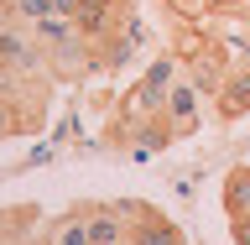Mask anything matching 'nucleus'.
I'll use <instances>...</instances> for the list:
<instances>
[{"label": "nucleus", "instance_id": "11", "mask_svg": "<svg viewBox=\"0 0 250 245\" xmlns=\"http://www.w3.org/2000/svg\"><path fill=\"white\" fill-rule=\"evenodd\" d=\"M229 240H234V245H250V214L229 219Z\"/></svg>", "mask_w": 250, "mask_h": 245}, {"label": "nucleus", "instance_id": "13", "mask_svg": "<svg viewBox=\"0 0 250 245\" xmlns=\"http://www.w3.org/2000/svg\"><path fill=\"white\" fill-rule=\"evenodd\" d=\"M52 5H58V16H78V5H83V0H52Z\"/></svg>", "mask_w": 250, "mask_h": 245}, {"label": "nucleus", "instance_id": "16", "mask_svg": "<svg viewBox=\"0 0 250 245\" xmlns=\"http://www.w3.org/2000/svg\"><path fill=\"white\" fill-rule=\"evenodd\" d=\"M125 245H130V240H125Z\"/></svg>", "mask_w": 250, "mask_h": 245}, {"label": "nucleus", "instance_id": "1", "mask_svg": "<svg viewBox=\"0 0 250 245\" xmlns=\"http://www.w3.org/2000/svg\"><path fill=\"white\" fill-rule=\"evenodd\" d=\"M0 73L11 78H47L52 73V58H47V47L37 42V31L31 26H0Z\"/></svg>", "mask_w": 250, "mask_h": 245}, {"label": "nucleus", "instance_id": "9", "mask_svg": "<svg viewBox=\"0 0 250 245\" xmlns=\"http://www.w3.org/2000/svg\"><path fill=\"white\" fill-rule=\"evenodd\" d=\"M0 11L11 16V21H21V26H37L47 16H58V5L52 0H0Z\"/></svg>", "mask_w": 250, "mask_h": 245}, {"label": "nucleus", "instance_id": "2", "mask_svg": "<svg viewBox=\"0 0 250 245\" xmlns=\"http://www.w3.org/2000/svg\"><path fill=\"white\" fill-rule=\"evenodd\" d=\"M177 84V58H156L146 73L136 78V89L125 99V110L136 115V120H162V110H167V94Z\"/></svg>", "mask_w": 250, "mask_h": 245}, {"label": "nucleus", "instance_id": "14", "mask_svg": "<svg viewBox=\"0 0 250 245\" xmlns=\"http://www.w3.org/2000/svg\"><path fill=\"white\" fill-rule=\"evenodd\" d=\"M229 47H240V63H250V37L245 42H229Z\"/></svg>", "mask_w": 250, "mask_h": 245}, {"label": "nucleus", "instance_id": "5", "mask_svg": "<svg viewBox=\"0 0 250 245\" xmlns=\"http://www.w3.org/2000/svg\"><path fill=\"white\" fill-rule=\"evenodd\" d=\"M130 245H188V235L177 230V219H167L162 209L130 219Z\"/></svg>", "mask_w": 250, "mask_h": 245}, {"label": "nucleus", "instance_id": "7", "mask_svg": "<svg viewBox=\"0 0 250 245\" xmlns=\"http://www.w3.org/2000/svg\"><path fill=\"white\" fill-rule=\"evenodd\" d=\"M219 209L229 219L250 214V162H240V167L224 172V183H219Z\"/></svg>", "mask_w": 250, "mask_h": 245}, {"label": "nucleus", "instance_id": "6", "mask_svg": "<svg viewBox=\"0 0 250 245\" xmlns=\"http://www.w3.org/2000/svg\"><path fill=\"white\" fill-rule=\"evenodd\" d=\"M83 214H89V240L94 245H125L130 240V224L109 203H83Z\"/></svg>", "mask_w": 250, "mask_h": 245}, {"label": "nucleus", "instance_id": "3", "mask_svg": "<svg viewBox=\"0 0 250 245\" xmlns=\"http://www.w3.org/2000/svg\"><path fill=\"white\" fill-rule=\"evenodd\" d=\"M214 110H219V120H229V125L250 115V63H234L224 73V84L214 94Z\"/></svg>", "mask_w": 250, "mask_h": 245}, {"label": "nucleus", "instance_id": "15", "mask_svg": "<svg viewBox=\"0 0 250 245\" xmlns=\"http://www.w3.org/2000/svg\"><path fill=\"white\" fill-rule=\"evenodd\" d=\"M11 214H16V209H0V235L11 230Z\"/></svg>", "mask_w": 250, "mask_h": 245}, {"label": "nucleus", "instance_id": "4", "mask_svg": "<svg viewBox=\"0 0 250 245\" xmlns=\"http://www.w3.org/2000/svg\"><path fill=\"white\" fill-rule=\"evenodd\" d=\"M162 120L172 125V136H193V131H198V84H193V78H177V84H172Z\"/></svg>", "mask_w": 250, "mask_h": 245}, {"label": "nucleus", "instance_id": "8", "mask_svg": "<svg viewBox=\"0 0 250 245\" xmlns=\"http://www.w3.org/2000/svg\"><path fill=\"white\" fill-rule=\"evenodd\" d=\"M42 245H94L89 240V214H83V203L68 209L62 219H52V224L42 230Z\"/></svg>", "mask_w": 250, "mask_h": 245}, {"label": "nucleus", "instance_id": "12", "mask_svg": "<svg viewBox=\"0 0 250 245\" xmlns=\"http://www.w3.org/2000/svg\"><path fill=\"white\" fill-rule=\"evenodd\" d=\"M162 5H172L177 16H203V0H162Z\"/></svg>", "mask_w": 250, "mask_h": 245}, {"label": "nucleus", "instance_id": "10", "mask_svg": "<svg viewBox=\"0 0 250 245\" xmlns=\"http://www.w3.org/2000/svg\"><path fill=\"white\" fill-rule=\"evenodd\" d=\"M203 16H250V0H203Z\"/></svg>", "mask_w": 250, "mask_h": 245}]
</instances>
